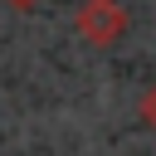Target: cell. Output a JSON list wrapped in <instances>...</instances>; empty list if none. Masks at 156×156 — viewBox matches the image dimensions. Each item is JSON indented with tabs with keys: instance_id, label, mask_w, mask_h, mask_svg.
Instances as JSON below:
<instances>
[{
	"instance_id": "cell-1",
	"label": "cell",
	"mask_w": 156,
	"mask_h": 156,
	"mask_svg": "<svg viewBox=\"0 0 156 156\" xmlns=\"http://www.w3.org/2000/svg\"><path fill=\"white\" fill-rule=\"evenodd\" d=\"M117 24H122V20H117V15H107V0L88 5V15H83V29H88V34L98 39V44H107V39L117 34Z\"/></svg>"
},
{
	"instance_id": "cell-2",
	"label": "cell",
	"mask_w": 156,
	"mask_h": 156,
	"mask_svg": "<svg viewBox=\"0 0 156 156\" xmlns=\"http://www.w3.org/2000/svg\"><path fill=\"white\" fill-rule=\"evenodd\" d=\"M141 112H146V122H151V127H156V88H151V93H146V102H141Z\"/></svg>"
},
{
	"instance_id": "cell-3",
	"label": "cell",
	"mask_w": 156,
	"mask_h": 156,
	"mask_svg": "<svg viewBox=\"0 0 156 156\" xmlns=\"http://www.w3.org/2000/svg\"><path fill=\"white\" fill-rule=\"evenodd\" d=\"M15 5H29V0H15Z\"/></svg>"
}]
</instances>
